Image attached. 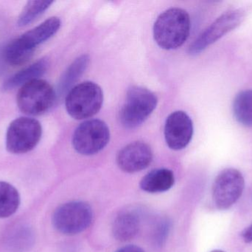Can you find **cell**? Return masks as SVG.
Here are the masks:
<instances>
[{"label":"cell","mask_w":252,"mask_h":252,"mask_svg":"<svg viewBox=\"0 0 252 252\" xmlns=\"http://www.w3.org/2000/svg\"><path fill=\"white\" fill-rule=\"evenodd\" d=\"M190 27V18L186 10L179 7L168 9L154 23V39L164 50L179 48L189 37Z\"/></svg>","instance_id":"cell-1"},{"label":"cell","mask_w":252,"mask_h":252,"mask_svg":"<svg viewBox=\"0 0 252 252\" xmlns=\"http://www.w3.org/2000/svg\"><path fill=\"white\" fill-rule=\"evenodd\" d=\"M103 93L100 86L85 81L72 87L65 99L68 114L76 120L92 118L101 109Z\"/></svg>","instance_id":"cell-2"},{"label":"cell","mask_w":252,"mask_h":252,"mask_svg":"<svg viewBox=\"0 0 252 252\" xmlns=\"http://www.w3.org/2000/svg\"><path fill=\"white\" fill-rule=\"evenodd\" d=\"M157 102V96L151 90L139 86L130 87L120 114L121 124L127 129L139 127L154 112Z\"/></svg>","instance_id":"cell-3"},{"label":"cell","mask_w":252,"mask_h":252,"mask_svg":"<svg viewBox=\"0 0 252 252\" xmlns=\"http://www.w3.org/2000/svg\"><path fill=\"white\" fill-rule=\"evenodd\" d=\"M56 99V92L53 87L44 80L37 79L21 87L16 103L26 115H39L47 112Z\"/></svg>","instance_id":"cell-4"},{"label":"cell","mask_w":252,"mask_h":252,"mask_svg":"<svg viewBox=\"0 0 252 252\" xmlns=\"http://www.w3.org/2000/svg\"><path fill=\"white\" fill-rule=\"evenodd\" d=\"M93 219V210L87 203L71 201L56 209L53 216V224L63 235H75L88 229Z\"/></svg>","instance_id":"cell-5"},{"label":"cell","mask_w":252,"mask_h":252,"mask_svg":"<svg viewBox=\"0 0 252 252\" xmlns=\"http://www.w3.org/2000/svg\"><path fill=\"white\" fill-rule=\"evenodd\" d=\"M247 14L245 9L238 8L220 15L194 40L188 50L189 54H199L222 37L236 29L245 20Z\"/></svg>","instance_id":"cell-6"},{"label":"cell","mask_w":252,"mask_h":252,"mask_svg":"<svg viewBox=\"0 0 252 252\" xmlns=\"http://www.w3.org/2000/svg\"><path fill=\"white\" fill-rule=\"evenodd\" d=\"M110 140V131L104 121L87 120L81 123L74 132L72 146L83 155H93L103 150Z\"/></svg>","instance_id":"cell-7"},{"label":"cell","mask_w":252,"mask_h":252,"mask_svg":"<svg viewBox=\"0 0 252 252\" xmlns=\"http://www.w3.org/2000/svg\"><path fill=\"white\" fill-rule=\"evenodd\" d=\"M42 127L32 118H16L12 121L6 134V148L13 154H24L33 149L39 142Z\"/></svg>","instance_id":"cell-8"},{"label":"cell","mask_w":252,"mask_h":252,"mask_svg":"<svg viewBox=\"0 0 252 252\" xmlns=\"http://www.w3.org/2000/svg\"><path fill=\"white\" fill-rule=\"evenodd\" d=\"M244 187L245 180L241 172L232 168L223 170L213 183L215 205L219 210H228L241 198Z\"/></svg>","instance_id":"cell-9"},{"label":"cell","mask_w":252,"mask_h":252,"mask_svg":"<svg viewBox=\"0 0 252 252\" xmlns=\"http://www.w3.org/2000/svg\"><path fill=\"white\" fill-rule=\"evenodd\" d=\"M164 139L167 146L173 150L185 149L192 140L193 124L184 111L172 112L164 124Z\"/></svg>","instance_id":"cell-10"},{"label":"cell","mask_w":252,"mask_h":252,"mask_svg":"<svg viewBox=\"0 0 252 252\" xmlns=\"http://www.w3.org/2000/svg\"><path fill=\"white\" fill-rule=\"evenodd\" d=\"M153 160V152L148 144L135 142L124 146L117 156V163L121 170L135 173L146 169Z\"/></svg>","instance_id":"cell-11"},{"label":"cell","mask_w":252,"mask_h":252,"mask_svg":"<svg viewBox=\"0 0 252 252\" xmlns=\"http://www.w3.org/2000/svg\"><path fill=\"white\" fill-rule=\"evenodd\" d=\"M140 219L133 212L120 213L114 220L112 234L117 241L126 242L136 237L140 229Z\"/></svg>","instance_id":"cell-12"},{"label":"cell","mask_w":252,"mask_h":252,"mask_svg":"<svg viewBox=\"0 0 252 252\" xmlns=\"http://www.w3.org/2000/svg\"><path fill=\"white\" fill-rule=\"evenodd\" d=\"M175 176L168 169H157L148 173L141 180L139 186L148 193H161L173 187Z\"/></svg>","instance_id":"cell-13"},{"label":"cell","mask_w":252,"mask_h":252,"mask_svg":"<svg viewBox=\"0 0 252 252\" xmlns=\"http://www.w3.org/2000/svg\"><path fill=\"white\" fill-rule=\"evenodd\" d=\"M48 66L47 60L45 59H40L38 62L16 72L13 76L8 78L3 84V90L4 91L13 90L19 86L22 87L34 80L40 79V77L45 73Z\"/></svg>","instance_id":"cell-14"},{"label":"cell","mask_w":252,"mask_h":252,"mask_svg":"<svg viewBox=\"0 0 252 252\" xmlns=\"http://www.w3.org/2000/svg\"><path fill=\"white\" fill-rule=\"evenodd\" d=\"M35 47L22 36L10 41L3 50V59L12 66L25 65L32 58Z\"/></svg>","instance_id":"cell-15"},{"label":"cell","mask_w":252,"mask_h":252,"mask_svg":"<svg viewBox=\"0 0 252 252\" xmlns=\"http://www.w3.org/2000/svg\"><path fill=\"white\" fill-rule=\"evenodd\" d=\"M90 57L87 55H82L77 58L72 65L68 68L62 76L58 87L57 98H62L72 89V85L78 81L88 67Z\"/></svg>","instance_id":"cell-16"},{"label":"cell","mask_w":252,"mask_h":252,"mask_svg":"<svg viewBox=\"0 0 252 252\" xmlns=\"http://www.w3.org/2000/svg\"><path fill=\"white\" fill-rule=\"evenodd\" d=\"M62 22L58 17H50L33 29L28 31L22 36L32 47H36L41 43L54 36L60 28Z\"/></svg>","instance_id":"cell-17"},{"label":"cell","mask_w":252,"mask_h":252,"mask_svg":"<svg viewBox=\"0 0 252 252\" xmlns=\"http://www.w3.org/2000/svg\"><path fill=\"white\" fill-rule=\"evenodd\" d=\"M19 204L20 196L17 189L10 183L0 181V218L14 214Z\"/></svg>","instance_id":"cell-18"},{"label":"cell","mask_w":252,"mask_h":252,"mask_svg":"<svg viewBox=\"0 0 252 252\" xmlns=\"http://www.w3.org/2000/svg\"><path fill=\"white\" fill-rule=\"evenodd\" d=\"M235 119L245 127H252V90L240 92L233 102Z\"/></svg>","instance_id":"cell-19"},{"label":"cell","mask_w":252,"mask_h":252,"mask_svg":"<svg viewBox=\"0 0 252 252\" xmlns=\"http://www.w3.org/2000/svg\"><path fill=\"white\" fill-rule=\"evenodd\" d=\"M52 1H29L27 2L18 19L19 27L26 26L42 14L53 4Z\"/></svg>","instance_id":"cell-20"},{"label":"cell","mask_w":252,"mask_h":252,"mask_svg":"<svg viewBox=\"0 0 252 252\" xmlns=\"http://www.w3.org/2000/svg\"><path fill=\"white\" fill-rule=\"evenodd\" d=\"M169 230H170V221L163 219L157 225L155 229V241L158 244L161 245L162 242L165 241L167 235H168Z\"/></svg>","instance_id":"cell-21"},{"label":"cell","mask_w":252,"mask_h":252,"mask_svg":"<svg viewBox=\"0 0 252 252\" xmlns=\"http://www.w3.org/2000/svg\"><path fill=\"white\" fill-rule=\"evenodd\" d=\"M242 238L247 244L252 243V223L247 229H244L242 232Z\"/></svg>","instance_id":"cell-22"},{"label":"cell","mask_w":252,"mask_h":252,"mask_svg":"<svg viewBox=\"0 0 252 252\" xmlns=\"http://www.w3.org/2000/svg\"><path fill=\"white\" fill-rule=\"evenodd\" d=\"M115 252H145L140 247L134 245H128L119 249Z\"/></svg>","instance_id":"cell-23"},{"label":"cell","mask_w":252,"mask_h":252,"mask_svg":"<svg viewBox=\"0 0 252 252\" xmlns=\"http://www.w3.org/2000/svg\"><path fill=\"white\" fill-rule=\"evenodd\" d=\"M211 252H225L222 251V250H214V251H212Z\"/></svg>","instance_id":"cell-24"}]
</instances>
